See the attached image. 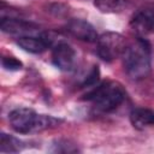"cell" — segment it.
<instances>
[{
    "label": "cell",
    "mask_w": 154,
    "mask_h": 154,
    "mask_svg": "<svg viewBox=\"0 0 154 154\" xmlns=\"http://www.w3.org/2000/svg\"><path fill=\"white\" fill-rule=\"evenodd\" d=\"M123 66L126 75L135 81L146 78L150 72V45L146 38H137L126 46L123 53Z\"/></svg>",
    "instance_id": "obj_1"
},
{
    "label": "cell",
    "mask_w": 154,
    "mask_h": 154,
    "mask_svg": "<svg viewBox=\"0 0 154 154\" xmlns=\"http://www.w3.org/2000/svg\"><path fill=\"white\" fill-rule=\"evenodd\" d=\"M11 128L18 134H34L54 128L61 123V119L47 114H38L31 108L20 107L8 114Z\"/></svg>",
    "instance_id": "obj_2"
},
{
    "label": "cell",
    "mask_w": 154,
    "mask_h": 154,
    "mask_svg": "<svg viewBox=\"0 0 154 154\" xmlns=\"http://www.w3.org/2000/svg\"><path fill=\"white\" fill-rule=\"evenodd\" d=\"M126 91L123 85L114 81H106L93 87L82 100L91 101L94 107L100 112H112L117 109L125 100Z\"/></svg>",
    "instance_id": "obj_3"
},
{
    "label": "cell",
    "mask_w": 154,
    "mask_h": 154,
    "mask_svg": "<svg viewBox=\"0 0 154 154\" xmlns=\"http://www.w3.org/2000/svg\"><path fill=\"white\" fill-rule=\"evenodd\" d=\"M128 43L119 32L107 31L100 35L96 40V53L103 61H112L123 55Z\"/></svg>",
    "instance_id": "obj_4"
},
{
    "label": "cell",
    "mask_w": 154,
    "mask_h": 154,
    "mask_svg": "<svg viewBox=\"0 0 154 154\" xmlns=\"http://www.w3.org/2000/svg\"><path fill=\"white\" fill-rule=\"evenodd\" d=\"M130 26L138 35L154 34V5L138 8L131 17Z\"/></svg>",
    "instance_id": "obj_5"
},
{
    "label": "cell",
    "mask_w": 154,
    "mask_h": 154,
    "mask_svg": "<svg viewBox=\"0 0 154 154\" xmlns=\"http://www.w3.org/2000/svg\"><path fill=\"white\" fill-rule=\"evenodd\" d=\"M52 61L61 71H72L76 64V52L67 42H59L52 51Z\"/></svg>",
    "instance_id": "obj_6"
},
{
    "label": "cell",
    "mask_w": 154,
    "mask_h": 154,
    "mask_svg": "<svg viewBox=\"0 0 154 154\" xmlns=\"http://www.w3.org/2000/svg\"><path fill=\"white\" fill-rule=\"evenodd\" d=\"M65 29L71 36H73L77 40L84 41V42H96L99 37L95 28L89 22L81 19V18L70 19L66 23Z\"/></svg>",
    "instance_id": "obj_7"
},
{
    "label": "cell",
    "mask_w": 154,
    "mask_h": 154,
    "mask_svg": "<svg viewBox=\"0 0 154 154\" xmlns=\"http://www.w3.org/2000/svg\"><path fill=\"white\" fill-rule=\"evenodd\" d=\"M0 28L4 32L11 35H18L19 37L30 36L31 34L38 31V25L34 24L32 22H28L19 18H12V17H2L0 22Z\"/></svg>",
    "instance_id": "obj_8"
},
{
    "label": "cell",
    "mask_w": 154,
    "mask_h": 154,
    "mask_svg": "<svg viewBox=\"0 0 154 154\" xmlns=\"http://www.w3.org/2000/svg\"><path fill=\"white\" fill-rule=\"evenodd\" d=\"M17 45L25 52H29L32 54H38L51 47L52 38H51L49 34H47V32H43L40 36H32V35L20 36L17 40Z\"/></svg>",
    "instance_id": "obj_9"
},
{
    "label": "cell",
    "mask_w": 154,
    "mask_h": 154,
    "mask_svg": "<svg viewBox=\"0 0 154 154\" xmlns=\"http://www.w3.org/2000/svg\"><path fill=\"white\" fill-rule=\"evenodd\" d=\"M130 122L135 129L142 130L149 125H154V111L149 108L137 107L130 113Z\"/></svg>",
    "instance_id": "obj_10"
},
{
    "label": "cell",
    "mask_w": 154,
    "mask_h": 154,
    "mask_svg": "<svg viewBox=\"0 0 154 154\" xmlns=\"http://www.w3.org/2000/svg\"><path fill=\"white\" fill-rule=\"evenodd\" d=\"M24 148V143L8 134L1 132L0 135V152L1 153H18Z\"/></svg>",
    "instance_id": "obj_11"
},
{
    "label": "cell",
    "mask_w": 154,
    "mask_h": 154,
    "mask_svg": "<svg viewBox=\"0 0 154 154\" xmlns=\"http://www.w3.org/2000/svg\"><path fill=\"white\" fill-rule=\"evenodd\" d=\"M128 5V0H94V6L102 13H119Z\"/></svg>",
    "instance_id": "obj_12"
},
{
    "label": "cell",
    "mask_w": 154,
    "mask_h": 154,
    "mask_svg": "<svg viewBox=\"0 0 154 154\" xmlns=\"http://www.w3.org/2000/svg\"><path fill=\"white\" fill-rule=\"evenodd\" d=\"M51 150L54 153H76L78 152V148L69 140H57L52 143Z\"/></svg>",
    "instance_id": "obj_13"
},
{
    "label": "cell",
    "mask_w": 154,
    "mask_h": 154,
    "mask_svg": "<svg viewBox=\"0 0 154 154\" xmlns=\"http://www.w3.org/2000/svg\"><path fill=\"white\" fill-rule=\"evenodd\" d=\"M99 79H100V70H99L97 65H94L90 69L89 73L85 76V78L82 83V88H93L97 84Z\"/></svg>",
    "instance_id": "obj_14"
},
{
    "label": "cell",
    "mask_w": 154,
    "mask_h": 154,
    "mask_svg": "<svg viewBox=\"0 0 154 154\" xmlns=\"http://www.w3.org/2000/svg\"><path fill=\"white\" fill-rule=\"evenodd\" d=\"M1 64H2V67L8 71H18L23 67L22 61H19L14 57H4L1 59Z\"/></svg>",
    "instance_id": "obj_15"
}]
</instances>
